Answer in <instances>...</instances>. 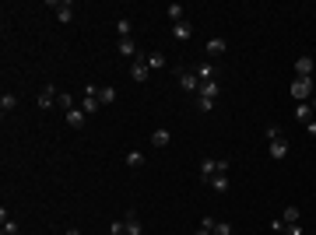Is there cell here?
<instances>
[{"instance_id": "29", "label": "cell", "mask_w": 316, "mask_h": 235, "mask_svg": "<svg viewBox=\"0 0 316 235\" xmlns=\"http://www.w3.org/2000/svg\"><path fill=\"white\" fill-rule=\"evenodd\" d=\"M109 235H127V225L116 218V221H109Z\"/></svg>"}, {"instance_id": "3", "label": "cell", "mask_w": 316, "mask_h": 235, "mask_svg": "<svg viewBox=\"0 0 316 235\" xmlns=\"http://www.w3.org/2000/svg\"><path fill=\"white\" fill-rule=\"evenodd\" d=\"M148 71H151V67H148V56L137 53V56L130 60V78L137 81V84H144V81H148Z\"/></svg>"}, {"instance_id": "10", "label": "cell", "mask_w": 316, "mask_h": 235, "mask_svg": "<svg viewBox=\"0 0 316 235\" xmlns=\"http://www.w3.org/2000/svg\"><path fill=\"white\" fill-rule=\"evenodd\" d=\"M267 155L274 158V161H281V158H288V141L281 137V141H271V148H267Z\"/></svg>"}, {"instance_id": "37", "label": "cell", "mask_w": 316, "mask_h": 235, "mask_svg": "<svg viewBox=\"0 0 316 235\" xmlns=\"http://www.w3.org/2000/svg\"><path fill=\"white\" fill-rule=\"evenodd\" d=\"M313 95H316V81H313Z\"/></svg>"}, {"instance_id": "23", "label": "cell", "mask_w": 316, "mask_h": 235, "mask_svg": "<svg viewBox=\"0 0 316 235\" xmlns=\"http://www.w3.org/2000/svg\"><path fill=\"white\" fill-rule=\"evenodd\" d=\"M225 53V39H207V56H222Z\"/></svg>"}, {"instance_id": "28", "label": "cell", "mask_w": 316, "mask_h": 235, "mask_svg": "<svg viewBox=\"0 0 316 235\" xmlns=\"http://www.w3.org/2000/svg\"><path fill=\"white\" fill-rule=\"evenodd\" d=\"M127 165L130 168H141L144 165V151H127Z\"/></svg>"}, {"instance_id": "11", "label": "cell", "mask_w": 316, "mask_h": 235, "mask_svg": "<svg viewBox=\"0 0 316 235\" xmlns=\"http://www.w3.org/2000/svg\"><path fill=\"white\" fill-rule=\"evenodd\" d=\"M0 235H18V221L7 218V207H0Z\"/></svg>"}, {"instance_id": "30", "label": "cell", "mask_w": 316, "mask_h": 235, "mask_svg": "<svg viewBox=\"0 0 316 235\" xmlns=\"http://www.w3.org/2000/svg\"><path fill=\"white\" fill-rule=\"evenodd\" d=\"M267 141H281V127L278 123H267Z\"/></svg>"}, {"instance_id": "13", "label": "cell", "mask_w": 316, "mask_h": 235, "mask_svg": "<svg viewBox=\"0 0 316 235\" xmlns=\"http://www.w3.org/2000/svg\"><path fill=\"white\" fill-rule=\"evenodd\" d=\"M295 120H299V123H313L316 120L313 105H309V102H299V105H295Z\"/></svg>"}, {"instance_id": "25", "label": "cell", "mask_w": 316, "mask_h": 235, "mask_svg": "<svg viewBox=\"0 0 316 235\" xmlns=\"http://www.w3.org/2000/svg\"><path fill=\"white\" fill-rule=\"evenodd\" d=\"M57 105H60L64 112H71V109H78V105H74V95H67V91H60V95H57Z\"/></svg>"}, {"instance_id": "2", "label": "cell", "mask_w": 316, "mask_h": 235, "mask_svg": "<svg viewBox=\"0 0 316 235\" xmlns=\"http://www.w3.org/2000/svg\"><path fill=\"white\" fill-rule=\"evenodd\" d=\"M288 95H292L295 102H309V98H313V78H295L292 88H288Z\"/></svg>"}, {"instance_id": "22", "label": "cell", "mask_w": 316, "mask_h": 235, "mask_svg": "<svg viewBox=\"0 0 316 235\" xmlns=\"http://www.w3.org/2000/svg\"><path fill=\"white\" fill-rule=\"evenodd\" d=\"M120 56H137V46H134V39H120Z\"/></svg>"}, {"instance_id": "36", "label": "cell", "mask_w": 316, "mask_h": 235, "mask_svg": "<svg viewBox=\"0 0 316 235\" xmlns=\"http://www.w3.org/2000/svg\"><path fill=\"white\" fill-rule=\"evenodd\" d=\"M309 105H313V112H316V95H313V102H309Z\"/></svg>"}, {"instance_id": "33", "label": "cell", "mask_w": 316, "mask_h": 235, "mask_svg": "<svg viewBox=\"0 0 316 235\" xmlns=\"http://www.w3.org/2000/svg\"><path fill=\"white\" fill-rule=\"evenodd\" d=\"M306 134H309V137H316V120H313V123H306Z\"/></svg>"}, {"instance_id": "24", "label": "cell", "mask_w": 316, "mask_h": 235, "mask_svg": "<svg viewBox=\"0 0 316 235\" xmlns=\"http://www.w3.org/2000/svg\"><path fill=\"white\" fill-rule=\"evenodd\" d=\"M116 98H120V95H116V88H109V84H106V88L98 91V102H102V105H113Z\"/></svg>"}, {"instance_id": "15", "label": "cell", "mask_w": 316, "mask_h": 235, "mask_svg": "<svg viewBox=\"0 0 316 235\" xmlns=\"http://www.w3.org/2000/svg\"><path fill=\"white\" fill-rule=\"evenodd\" d=\"M193 35V25L190 21H179V25H172V39H179V42H186Z\"/></svg>"}, {"instance_id": "35", "label": "cell", "mask_w": 316, "mask_h": 235, "mask_svg": "<svg viewBox=\"0 0 316 235\" xmlns=\"http://www.w3.org/2000/svg\"><path fill=\"white\" fill-rule=\"evenodd\" d=\"M67 235H84V232H78V228H67Z\"/></svg>"}, {"instance_id": "32", "label": "cell", "mask_w": 316, "mask_h": 235, "mask_svg": "<svg viewBox=\"0 0 316 235\" xmlns=\"http://www.w3.org/2000/svg\"><path fill=\"white\" fill-rule=\"evenodd\" d=\"M197 109H200V112H211V109H215V102H211V98H200V95H197Z\"/></svg>"}, {"instance_id": "7", "label": "cell", "mask_w": 316, "mask_h": 235, "mask_svg": "<svg viewBox=\"0 0 316 235\" xmlns=\"http://www.w3.org/2000/svg\"><path fill=\"white\" fill-rule=\"evenodd\" d=\"M313 71H316L313 56H299L295 60V78H313Z\"/></svg>"}, {"instance_id": "18", "label": "cell", "mask_w": 316, "mask_h": 235, "mask_svg": "<svg viewBox=\"0 0 316 235\" xmlns=\"http://www.w3.org/2000/svg\"><path fill=\"white\" fill-rule=\"evenodd\" d=\"M14 105H18V95H11V91H4V95H0V112L7 116V112H14Z\"/></svg>"}, {"instance_id": "14", "label": "cell", "mask_w": 316, "mask_h": 235, "mask_svg": "<svg viewBox=\"0 0 316 235\" xmlns=\"http://www.w3.org/2000/svg\"><path fill=\"white\" fill-rule=\"evenodd\" d=\"M169 144H172V134L165 127H158L155 134H151V148H169Z\"/></svg>"}, {"instance_id": "9", "label": "cell", "mask_w": 316, "mask_h": 235, "mask_svg": "<svg viewBox=\"0 0 316 235\" xmlns=\"http://www.w3.org/2000/svg\"><path fill=\"white\" fill-rule=\"evenodd\" d=\"M84 120H88V116H84V109H71V112H64V123H67V127H74V130H81V127H84Z\"/></svg>"}, {"instance_id": "12", "label": "cell", "mask_w": 316, "mask_h": 235, "mask_svg": "<svg viewBox=\"0 0 316 235\" xmlns=\"http://www.w3.org/2000/svg\"><path fill=\"white\" fill-rule=\"evenodd\" d=\"M53 7H57V21H60V25H67V21L74 18V4H71V0H64V4H53Z\"/></svg>"}, {"instance_id": "4", "label": "cell", "mask_w": 316, "mask_h": 235, "mask_svg": "<svg viewBox=\"0 0 316 235\" xmlns=\"http://www.w3.org/2000/svg\"><path fill=\"white\" fill-rule=\"evenodd\" d=\"M57 95H60V91H57L53 84H46V88L35 95V105H39V109H53V105H57Z\"/></svg>"}, {"instance_id": "19", "label": "cell", "mask_w": 316, "mask_h": 235, "mask_svg": "<svg viewBox=\"0 0 316 235\" xmlns=\"http://www.w3.org/2000/svg\"><path fill=\"white\" fill-rule=\"evenodd\" d=\"M215 172H218V158H204V161H200V175H204V183H207Z\"/></svg>"}, {"instance_id": "1", "label": "cell", "mask_w": 316, "mask_h": 235, "mask_svg": "<svg viewBox=\"0 0 316 235\" xmlns=\"http://www.w3.org/2000/svg\"><path fill=\"white\" fill-rule=\"evenodd\" d=\"M98 84H88L84 88V95H81V109H84V116H95L98 109H102V102H98Z\"/></svg>"}, {"instance_id": "5", "label": "cell", "mask_w": 316, "mask_h": 235, "mask_svg": "<svg viewBox=\"0 0 316 235\" xmlns=\"http://www.w3.org/2000/svg\"><path fill=\"white\" fill-rule=\"evenodd\" d=\"M123 225H127V235H144V225H141V214H137V207H130V211H127Z\"/></svg>"}, {"instance_id": "31", "label": "cell", "mask_w": 316, "mask_h": 235, "mask_svg": "<svg viewBox=\"0 0 316 235\" xmlns=\"http://www.w3.org/2000/svg\"><path fill=\"white\" fill-rule=\"evenodd\" d=\"M285 235H306L302 221H295V225H285Z\"/></svg>"}, {"instance_id": "17", "label": "cell", "mask_w": 316, "mask_h": 235, "mask_svg": "<svg viewBox=\"0 0 316 235\" xmlns=\"http://www.w3.org/2000/svg\"><path fill=\"white\" fill-rule=\"evenodd\" d=\"M165 14H169V21H172V25L186 21V18H183V14H186V7H183V4H169V7H165Z\"/></svg>"}, {"instance_id": "6", "label": "cell", "mask_w": 316, "mask_h": 235, "mask_svg": "<svg viewBox=\"0 0 316 235\" xmlns=\"http://www.w3.org/2000/svg\"><path fill=\"white\" fill-rule=\"evenodd\" d=\"M179 88H183V91H200L197 71H179Z\"/></svg>"}, {"instance_id": "16", "label": "cell", "mask_w": 316, "mask_h": 235, "mask_svg": "<svg viewBox=\"0 0 316 235\" xmlns=\"http://www.w3.org/2000/svg\"><path fill=\"white\" fill-rule=\"evenodd\" d=\"M197 95H200V98H211V102H215V98L222 95V84H218V81H207V84H200V91H197Z\"/></svg>"}, {"instance_id": "8", "label": "cell", "mask_w": 316, "mask_h": 235, "mask_svg": "<svg viewBox=\"0 0 316 235\" xmlns=\"http://www.w3.org/2000/svg\"><path fill=\"white\" fill-rule=\"evenodd\" d=\"M207 186H211L215 193H229V172H215V175L207 179Z\"/></svg>"}, {"instance_id": "26", "label": "cell", "mask_w": 316, "mask_h": 235, "mask_svg": "<svg viewBox=\"0 0 316 235\" xmlns=\"http://www.w3.org/2000/svg\"><path fill=\"white\" fill-rule=\"evenodd\" d=\"M281 221H285V225H295V221H302V211H299V207H285Z\"/></svg>"}, {"instance_id": "27", "label": "cell", "mask_w": 316, "mask_h": 235, "mask_svg": "<svg viewBox=\"0 0 316 235\" xmlns=\"http://www.w3.org/2000/svg\"><path fill=\"white\" fill-rule=\"evenodd\" d=\"M148 67H151V71H158V67H165V53H162V49H155V53H148Z\"/></svg>"}, {"instance_id": "34", "label": "cell", "mask_w": 316, "mask_h": 235, "mask_svg": "<svg viewBox=\"0 0 316 235\" xmlns=\"http://www.w3.org/2000/svg\"><path fill=\"white\" fill-rule=\"evenodd\" d=\"M197 235H215V232H207V228H197Z\"/></svg>"}, {"instance_id": "21", "label": "cell", "mask_w": 316, "mask_h": 235, "mask_svg": "<svg viewBox=\"0 0 316 235\" xmlns=\"http://www.w3.org/2000/svg\"><path fill=\"white\" fill-rule=\"evenodd\" d=\"M197 71V78H200V84H207V81H215V67L211 64H200V67H193Z\"/></svg>"}, {"instance_id": "20", "label": "cell", "mask_w": 316, "mask_h": 235, "mask_svg": "<svg viewBox=\"0 0 316 235\" xmlns=\"http://www.w3.org/2000/svg\"><path fill=\"white\" fill-rule=\"evenodd\" d=\"M130 32H134V21H130V18H120V21H116V35H120V39H130Z\"/></svg>"}]
</instances>
